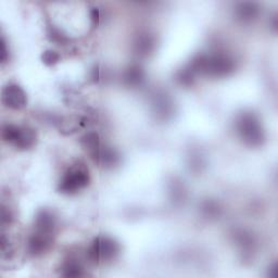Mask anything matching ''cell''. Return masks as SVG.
I'll use <instances>...</instances> for the list:
<instances>
[{
    "label": "cell",
    "mask_w": 278,
    "mask_h": 278,
    "mask_svg": "<svg viewBox=\"0 0 278 278\" xmlns=\"http://www.w3.org/2000/svg\"><path fill=\"white\" fill-rule=\"evenodd\" d=\"M81 145L85 149H87L90 152H94L99 148V136L97 133L90 132L85 134L81 138Z\"/></svg>",
    "instance_id": "7c38bea8"
},
{
    "label": "cell",
    "mask_w": 278,
    "mask_h": 278,
    "mask_svg": "<svg viewBox=\"0 0 278 278\" xmlns=\"http://www.w3.org/2000/svg\"><path fill=\"white\" fill-rule=\"evenodd\" d=\"M88 183L89 176L87 169L81 166H76L70 168L69 172L62 178L59 185V190L62 194L72 195L75 194L78 190L85 188Z\"/></svg>",
    "instance_id": "3957f363"
},
{
    "label": "cell",
    "mask_w": 278,
    "mask_h": 278,
    "mask_svg": "<svg viewBox=\"0 0 278 278\" xmlns=\"http://www.w3.org/2000/svg\"><path fill=\"white\" fill-rule=\"evenodd\" d=\"M152 39L149 36L141 37L137 43V51L139 54H148L152 49Z\"/></svg>",
    "instance_id": "9a60e30c"
},
{
    "label": "cell",
    "mask_w": 278,
    "mask_h": 278,
    "mask_svg": "<svg viewBox=\"0 0 278 278\" xmlns=\"http://www.w3.org/2000/svg\"><path fill=\"white\" fill-rule=\"evenodd\" d=\"M258 5L253 2H243L238 5L237 15L241 20H251L258 14Z\"/></svg>",
    "instance_id": "30bf717a"
},
{
    "label": "cell",
    "mask_w": 278,
    "mask_h": 278,
    "mask_svg": "<svg viewBox=\"0 0 278 278\" xmlns=\"http://www.w3.org/2000/svg\"><path fill=\"white\" fill-rule=\"evenodd\" d=\"M20 126L12 125V124H7L2 128V138L4 141L10 144H14L16 138H18V135L20 132Z\"/></svg>",
    "instance_id": "4fadbf2b"
},
{
    "label": "cell",
    "mask_w": 278,
    "mask_h": 278,
    "mask_svg": "<svg viewBox=\"0 0 278 278\" xmlns=\"http://www.w3.org/2000/svg\"><path fill=\"white\" fill-rule=\"evenodd\" d=\"M235 69V63L225 55H200L192 60L190 71L192 73H204L212 76L228 75Z\"/></svg>",
    "instance_id": "6da1fadb"
},
{
    "label": "cell",
    "mask_w": 278,
    "mask_h": 278,
    "mask_svg": "<svg viewBox=\"0 0 278 278\" xmlns=\"http://www.w3.org/2000/svg\"><path fill=\"white\" fill-rule=\"evenodd\" d=\"M2 102L11 109L20 110L26 105V95L18 85L11 84L2 90Z\"/></svg>",
    "instance_id": "5b68a950"
},
{
    "label": "cell",
    "mask_w": 278,
    "mask_h": 278,
    "mask_svg": "<svg viewBox=\"0 0 278 278\" xmlns=\"http://www.w3.org/2000/svg\"><path fill=\"white\" fill-rule=\"evenodd\" d=\"M63 276L65 277H79L83 275V268L74 261H69L63 266Z\"/></svg>",
    "instance_id": "5bb4252c"
},
{
    "label": "cell",
    "mask_w": 278,
    "mask_h": 278,
    "mask_svg": "<svg viewBox=\"0 0 278 278\" xmlns=\"http://www.w3.org/2000/svg\"><path fill=\"white\" fill-rule=\"evenodd\" d=\"M92 19H93L94 24H97V23H98V20H99V12H98L97 8H94V9L92 10Z\"/></svg>",
    "instance_id": "d6986e66"
},
{
    "label": "cell",
    "mask_w": 278,
    "mask_h": 278,
    "mask_svg": "<svg viewBox=\"0 0 278 278\" xmlns=\"http://www.w3.org/2000/svg\"><path fill=\"white\" fill-rule=\"evenodd\" d=\"M237 129L242 140L249 146H260L264 134L259 120L252 113H243L237 121Z\"/></svg>",
    "instance_id": "7a4b0ae2"
},
{
    "label": "cell",
    "mask_w": 278,
    "mask_h": 278,
    "mask_svg": "<svg viewBox=\"0 0 278 278\" xmlns=\"http://www.w3.org/2000/svg\"><path fill=\"white\" fill-rule=\"evenodd\" d=\"M55 227V219L53 214L48 211L39 212L36 218V229L37 231L50 234Z\"/></svg>",
    "instance_id": "9c48e42d"
},
{
    "label": "cell",
    "mask_w": 278,
    "mask_h": 278,
    "mask_svg": "<svg viewBox=\"0 0 278 278\" xmlns=\"http://www.w3.org/2000/svg\"><path fill=\"white\" fill-rule=\"evenodd\" d=\"M49 37L53 42L55 43H58V44H64L66 43V37L62 34L59 30H56L55 27H51L50 31H49Z\"/></svg>",
    "instance_id": "e0dca14e"
},
{
    "label": "cell",
    "mask_w": 278,
    "mask_h": 278,
    "mask_svg": "<svg viewBox=\"0 0 278 278\" xmlns=\"http://www.w3.org/2000/svg\"><path fill=\"white\" fill-rule=\"evenodd\" d=\"M51 243L50 234H45V232L37 231L34 234L28 241V250L32 254H41L45 252L49 248Z\"/></svg>",
    "instance_id": "8992f818"
},
{
    "label": "cell",
    "mask_w": 278,
    "mask_h": 278,
    "mask_svg": "<svg viewBox=\"0 0 278 278\" xmlns=\"http://www.w3.org/2000/svg\"><path fill=\"white\" fill-rule=\"evenodd\" d=\"M42 59L45 64L54 65L60 60V55L54 50H47L43 54Z\"/></svg>",
    "instance_id": "2e32d148"
},
{
    "label": "cell",
    "mask_w": 278,
    "mask_h": 278,
    "mask_svg": "<svg viewBox=\"0 0 278 278\" xmlns=\"http://www.w3.org/2000/svg\"><path fill=\"white\" fill-rule=\"evenodd\" d=\"M270 276L272 277H277L278 276V272H277V264H274L273 268L270 270Z\"/></svg>",
    "instance_id": "ffe728a7"
},
{
    "label": "cell",
    "mask_w": 278,
    "mask_h": 278,
    "mask_svg": "<svg viewBox=\"0 0 278 278\" xmlns=\"http://www.w3.org/2000/svg\"><path fill=\"white\" fill-rule=\"evenodd\" d=\"M8 58V51H7V47H5V43L4 39L1 38L0 41V60L1 62H4Z\"/></svg>",
    "instance_id": "ac0fdd59"
},
{
    "label": "cell",
    "mask_w": 278,
    "mask_h": 278,
    "mask_svg": "<svg viewBox=\"0 0 278 278\" xmlns=\"http://www.w3.org/2000/svg\"><path fill=\"white\" fill-rule=\"evenodd\" d=\"M92 156L95 161H97L101 166L105 167H113L118 162L117 153L114 150L109 148H98L92 153Z\"/></svg>",
    "instance_id": "52a82bcc"
},
{
    "label": "cell",
    "mask_w": 278,
    "mask_h": 278,
    "mask_svg": "<svg viewBox=\"0 0 278 278\" xmlns=\"http://www.w3.org/2000/svg\"><path fill=\"white\" fill-rule=\"evenodd\" d=\"M118 251L120 246L115 240L108 237H99L89 248L88 258L94 263H98L99 261H108L115 258Z\"/></svg>",
    "instance_id": "277c9868"
},
{
    "label": "cell",
    "mask_w": 278,
    "mask_h": 278,
    "mask_svg": "<svg viewBox=\"0 0 278 278\" xmlns=\"http://www.w3.org/2000/svg\"><path fill=\"white\" fill-rule=\"evenodd\" d=\"M144 79V72L139 66H130L124 75V81L128 86H137Z\"/></svg>",
    "instance_id": "8fae6325"
},
{
    "label": "cell",
    "mask_w": 278,
    "mask_h": 278,
    "mask_svg": "<svg viewBox=\"0 0 278 278\" xmlns=\"http://www.w3.org/2000/svg\"><path fill=\"white\" fill-rule=\"evenodd\" d=\"M35 141L36 133L34 132V129L30 127H21L18 138L13 145L19 149H28L35 145Z\"/></svg>",
    "instance_id": "ba28073f"
}]
</instances>
